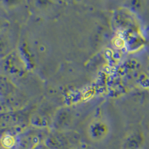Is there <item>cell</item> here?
I'll return each mask as SVG.
<instances>
[{
    "label": "cell",
    "mask_w": 149,
    "mask_h": 149,
    "mask_svg": "<svg viewBox=\"0 0 149 149\" xmlns=\"http://www.w3.org/2000/svg\"><path fill=\"white\" fill-rule=\"evenodd\" d=\"M2 148V145H1V142H0V148Z\"/></svg>",
    "instance_id": "obj_9"
},
{
    "label": "cell",
    "mask_w": 149,
    "mask_h": 149,
    "mask_svg": "<svg viewBox=\"0 0 149 149\" xmlns=\"http://www.w3.org/2000/svg\"><path fill=\"white\" fill-rule=\"evenodd\" d=\"M0 111H1V110H0Z\"/></svg>",
    "instance_id": "obj_11"
},
{
    "label": "cell",
    "mask_w": 149,
    "mask_h": 149,
    "mask_svg": "<svg viewBox=\"0 0 149 149\" xmlns=\"http://www.w3.org/2000/svg\"><path fill=\"white\" fill-rule=\"evenodd\" d=\"M31 122V112L25 108L0 112V138L6 134H19L29 127Z\"/></svg>",
    "instance_id": "obj_2"
},
{
    "label": "cell",
    "mask_w": 149,
    "mask_h": 149,
    "mask_svg": "<svg viewBox=\"0 0 149 149\" xmlns=\"http://www.w3.org/2000/svg\"><path fill=\"white\" fill-rule=\"evenodd\" d=\"M44 144L49 149H78L80 135L72 130H52Z\"/></svg>",
    "instance_id": "obj_4"
},
{
    "label": "cell",
    "mask_w": 149,
    "mask_h": 149,
    "mask_svg": "<svg viewBox=\"0 0 149 149\" xmlns=\"http://www.w3.org/2000/svg\"><path fill=\"white\" fill-rule=\"evenodd\" d=\"M2 67L7 73L11 74H20L24 72V63L17 53L13 52L11 54L4 58Z\"/></svg>",
    "instance_id": "obj_6"
},
{
    "label": "cell",
    "mask_w": 149,
    "mask_h": 149,
    "mask_svg": "<svg viewBox=\"0 0 149 149\" xmlns=\"http://www.w3.org/2000/svg\"><path fill=\"white\" fill-rule=\"evenodd\" d=\"M0 149H6V148H3V147H2V148H0Z\"/></svg>",
    "instance_id": "obj_10"
},
{
    "label": "cell",
    "mask_w": 149,
    "mask_h": 149,
    "mask_svg": "<svg viewBox=\"0 0 149 149\" xmlns=\"http://www.w3.org/2000/svg\"><path fill=\"white\" fill-rule=\"evenodd\" d=\"M36 149H49V148L46 146V145L44 144V143H43V144H42V145H40V146H38V147H37Z\"/></svg>",
    "instance_id": "obj_7"
},
{
    "label": "cell",
    "mask_w": 149,
    "mask_h": 149,
    "mask_svg": "<svg viewBox=\"0 0 149 149\" xmlns=\"http://www.w3.org/2000/svg\"><path fill=\"white\" fill-rule=\"evenodd\" d=\"M15 36L6 28L0 31V58H5L14 52Z\"/></svg>",
    "instance_id": "obj_5"
},
{
    "label": "cell",
    "mask_w": 149,
    "mask_h": 149,
    "mask_svg": "<svg viewBox=\"0 0 149 149\" xmlns=\"http://www.w3.org/2000/svg\"><path fill=\"white\" fill-rule=\"evenodd\" d=\"M5 29V23H4L3 20L0 19V31Z\"/></svg>",
    "instance_id": "obj_8"
},
{
    "label": "cell",
    "mask_w": 149,
    "mask_h": 149,
    "mask_svg": "<svg viewBox=\"0 0 149 149\" xmlns=\"http://www.w3.org/2000/svg\"><path fill=\"white\" fill-rule=\"evenodd\" d=\"M27 98L6 76L0 74V107L1 112L25 108Z\"/></svg>",
    "instance_id": "obj_1"
},
{
    "label": "cell",
    "mask_w": 149,
    "mask_h": 149,
    "mask_svg": "<svg viewBox=\"0 0 149 149\" xmlns=\"http://www.w3.org/2000/svg\"><path fill=\"white\" fill-rule=\"evenodd\" d=\"M49 131L46 127L29 125L17 134L14 149H36L44 143Z\"/></svg>",
    "instance_id": "obj_3"
}]
</instances>
